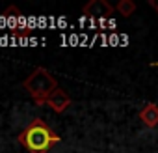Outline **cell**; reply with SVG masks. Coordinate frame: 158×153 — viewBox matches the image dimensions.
Listing matches in <instances>:
<instances>
[{
	"label": "cell",
	"mask_w": 158,
	"mask_h": 153,
	"mask_svg": "<svg viewBox=\"0 0 158 153\" xmlns=\"http://www.w3.org/2000/svg\"><path fill=\"white\" fill-rule=\"evenodd\" d=\"M60 138L58 136H54L52 133H50V129L41 121V120H35L24 133H23V136H21V142L32 151V153H45L48 147H50V144H54V142H58Z\"/></svg>",
	"instance_id": "1"
},
{
	"label": "cell",
	"mask_w": 158,
	"mask_h": 153,
	"mask_svg": "<svg viewBox=\"0 0 158 153\" xmlns=\"http://www.w3.org/2000/svg\"><path fill=\"white\" fill-rule=\"evenodd\" d=\"M24 86L30 90V94L37 99V101H41V97L45 95V94H48L52 88H54V81L50 79V75L45 71V69H37L30 79L24 82Z\"/></svg>",
	"instance_id": "2"
},
{
	"label": "cell",
	"mask_w": 158,
	"mask_h": 153,
	"mask_svg": "<svg viewBox=\"0 0 158 153\" xmlns=\"http://www.w3.org/2000/svg\"><path fill=\"white\" fill-rule=\"evenodd\" d=\"M4 15H6V21H8V28L19 30V17H21V13H19L15 8H11V10H8Z\"/></svg>",
	"instance_id": "3"
},
{
	"label": "cell",
	"mask_w": 158,
	"mask_h": 153,
	"mask_svg": "<svg viewBox=\"0 0 158 153\" xmlns=\"http://www.w3.org/2000/svg\"><path fill=\"white\" fill-rule=\"evenodd\" d=\"M8 26V21H6V15H0V28Z\"/></svg>",
	"instance_id": "4"
},
{
	"label": "cell",
	"mask_w": 158,
	"mask_h": 153,
	"mask_svg": "<svg viewBox=\"0 0 158 153\" xmlns=\"http://www.w3.org/2000/svg\"><path fill=\"white\" fill-rule=\"evenodd\" d=\"M154 65H158V62H156V63H154Z\"/></svg>",
	"instance_id": "5"
}]
</instances>
